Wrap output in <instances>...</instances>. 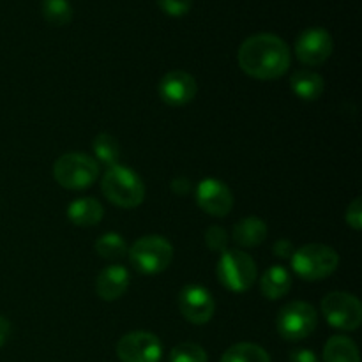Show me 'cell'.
Segmentation results:
<instances>
[{
    "mask_svg": "<svg viewBox=\"0 0 362 362\" xmlns=\"http://www.w3.org/2000/svg\"><path fill=\"white\" fill-rule=\"evenodd\" d=\"M239 67L255 80L271 81L281 78L292 64L288 45L274 34H257L247 37L237 53Z\"/></svg>",
    "mask_w": 362,
    "mask_h": 362,
    "instance_id": "cell-1",
    "label": "cell"
},
{
    "mask_svg": "<svg viewBox=\"0 0 362 362\" xmlns=\"http://www.w3.org/2000/svg\"><path fill=\"white\" fill-rule=\"evenodd\" d=\"M103 194L120 209H134L145 200V184L138 173L124 165L110 166L101 180Z\"/></svg>",
    "mask_w": 362,
    "mask_h": 362,
    "instance_id": "cell-2",
    "label": "cell"
},
{
    "mask_svg": "<svg viewBox=\"0 0 362 362\" xmlns=\"http://www.w3.org/2000/svg\"><path fill=\"white\" fill-rule=\"evenodd\" d=\"M219 283L226 290L244 293L255 285L258 278V269L253 258L243 250H226L219 255L216 267Z\"/></svg>",
    "mask_w": 362,
    "mask_h": 362,
    "instance_id": "cell-3",
    "label": "cell"
},
{
    "mask_svg": "<svg viewBox=\"0 0 362 362\" xmlns=\"http://www.w3.org/2000/svg\"><path fill=\"white\" fill-rule=\"evenodd\" d=\"M292 271L306 281H318L334 274L339 265V255L325 244H306L292 255Z\"/></svg>",
    "mask_w": 362,
    "mask_h": 362,
    "instance_id": "cell-4",
    "label": "cell"
},
{
    "mask_svg": "<svg viewBox=\"0 0 362 362\" xmlns=\"http://www.w3.org/2000/svg\"><path fill=\"white\" fill-rule=\"evenodd\" d=\"M53 177L66 189H87L99 177V163L85 152H67L53 165Z\"/></svg>",
    "mask_w": 362,
    "mask_h": 362,
    "instance_id": "cell-5",
    "label": "cell"
},
{
    "mask_svg": "<svg viewBox=\"0 0 362 362\" xmlns=\"http://www.w3.org/2000/svg\"><path fill=\"white\" fill-rule=\"evenodd\" d=\"M129 262L141 274H159L166 271L173 260V246L161 235L140 237L127 250Z\"/></svg>",
    "mask_w": 362,
    "mask_h": 362,
    "instance_id": "cell-6",
    "label": "cell"
},
{
    "mask_svg": "<svg viewBox=\"0 0 362 362\" xmlns=\"http://www.w3.org/2000/svg\"><path fill=\"white\" fill-rule=\"evenodd\" d=\"M318 313L315 306L304 300H293L279 310L276 329L286 341H300L311 336L317 329Z\"/></svg>",
    "mask_w": 362,
    "mask_h": 362,
    "instance_id": "cell-7",
    "label": "cell"
},
{
    "mask_svg": "<svg viewBox=\"0 0 362 362\" xmlns=\"http://www.w3.org/2000/svg\"><path fill=\"white\" fill-rule=\"evenodd\" d=\"M322 315L331 327L339 331H357L362 322V304L354 293L331 292L322 299Z\"/></svg>",
    "mask_w": 362,
    "mask_h": 362,
    "instance_id": "cell-8",
    "label": "cell"
},
{
    "mask_svg": "<svg viewBox=\"0 0 362 362\" xmlns=\"http://www.w3.org/2000/svg\"><path fill=\"white\" fill-rule=\"evenodd\" d=\"M161 356V339L152 332H127L117 343V357L120 362H159Z\"/></svg>",
    "mask_w": 362,
    "mask_h": 362,
    "instance_id": "cell-9",
    "label": "cell"
},
{
    "mask_svg": "<svg viewBox=\"0 0 362 362\" xmlns=\"http://www.w3.org/2000/svg\"><path fill=\"white\" fill-rule=\"evenodd\" d=\"M334 49L332 35L325 28L313 27L304 30L296 41V55L304 66H322Z\"/></svg>",
    "mask_w": 362,
    "mask_h": 362,
    "instance_id": "cell-10",
    "label": "cell"
},
{
    "mask_svg": "<svg viewBox=\"0 0 362 362\" xmlns=\"http://www.w3.org/2000/svg\"><path fill=\"white\" fill-rule=\"evenodd\" d=\"M179 310L187 322L204 325L214 317L216 300L205 286L187 285L179 293Z\"/></svg>",
    "mask_w": 362,
    "mask_h": 362,
    "instance_id": "cell-11",
    "label": "cell"
},
{
    "mask_svg": "<svg viewBox=\"0 0 362 362\" xmlns=\"http://www.w3.org/2000/svg\"><path fill=\"white\" fill-rule=\"evenodd\" d=\"M197 204L209 216L225 218L233 207V194L223 180L207 177L197 186Z\"/></svg>",
    "mask_w": 362,
    "mask_h": 362,
    "instance_id": "cell-12",
    "label": "cell"
},
{
    "mask_svg": "<svg viewBox=\"0 0 362 362\" xmlns=\"http://www.w3.org/2000/svg\"><path fill=\"white\" fill-rule=\"evenodd\" d=\"M197 80L186 71H170L159 81V98L170 106H186L197 95Z\"/></svg>",
    "mask_w": 362,
    "mask_h": 362,
    "instance_id": "cell-13",
    "label": "cell"
},
{
    "mask_svg": "<svg viewBox=\"0 0 362 362\" xmlns=\"http://www.w3.org/2000/svg\"><path fill=\"white\" fill-rule=\"evenodd\" d=\"M131 283L129 271L122 265H108L99 272L98 279H95V293L99 299L112 303V300L120 299L124 293L127 292Z\"/></svg>",
    "mask_w": 362,
    "mask_h": 362,
    "instance_id": "cell-14",
    "label": "cell"
},
{
    "mask_svg": "<svg viewBox=\"0 0 362 362\" xmlns=\"http://www.w3.org/2000/svg\"><path fill=\"white\" fill-rule=\"evenodd\" d=\"M292 288V274L283 265H271L260 278V292L269 300L285 297Z\"/></svg>",
    "mask_w": 362,
    "mask_h": 362,
    "instance_id": "cell-15",
    "label": "cell"
},
{
    "mask_svg": "<svg viewBox=\"0 0 362 362\" xmlns=\"http://www.w3.org/2000/svg\"><path fill=\"white\" fill-rule=\"evenodd\" d=\"M105 209L95 198H78L67 207V218L73 225L90 228L101 223Z\"/></svg>",
    "mask_w": 362,
    "mask_h": 362,
    "instance_id": "cell-16",
    "label": "cell"
},
{
    "mask_svg": "<svg viewBox=\"0 0 362 362\" xmlns=\"http://www.w3.org/2000/svg\"><path fill=\"white\" fill-rule=\"evenodd\" d=\"M267 223L257 216L243 218L233 226V237L235 244L240 247H257L267 239Z\"/></svg>",
    "mask_w": 362,
    "mask_h": 362,
    "instance_id": "cell-17",
    "label": "cell"
},
{
    "mask_svg": "<svg viewBox=\"0 0 362 362\" xmlns=\"http://www.w3.org/2000/svg\"><path fill=\"white\" fill-rule=\"evenodd\" d=\"M290 88L303 101H317L324 94V78L310 69H299L290 78Z\"/></svg>",
    "mask_w": 362,
    "mask_h": 362,
    "instance_id": "cell-18",
    "label": "cell"
},
{
    "mask_svg": "<svg viewBox=\"0 0 362 362\" xmlns=\"http://www.w3.org/2000/svg\"><path fill=\"white\" fill-rule=\"evenodd\" d=\"M324 362H361L359 349L349 336H332L324 346Z\"/></svg>",
    "mask_w": 362,
    "mask_h": 362,
    "instance_id": "cell-19",
    "label": "cell"
},
{
    "mask_svg": "<svg viewBox=\"0 0 362 362\" xmlns=\"http://www.w3.org/2000/svg\"><path fill=\"white\" fill-rule=\"evenodd\" d=\"M92 151H94V158L98 163H103L110 168V166L119 165L120 158V145L115 136L110 133H99L92 141Z\"/></svg>",
    "mask_w": 362,
    "mask_h": 362,
    "instance_id": "cell-20",
    "label": "cell"
},
{
    "mask_svg": "<svg viewBox=\"0 0 362 362\" xmlns=\"http://www.w3.org/2000/svg\"><path fill=\"white\" fill-rule=\"evenodd\" d=\"M219 362H271V357L260 345L244 341L230 346Z\"/></svg>",
    "mask_w": 362,
    "mask_h": 362,
    "instance_id": "cell-21",
    "label": "cell"
},
{
    "mask_svg": "<svg viewBox=\"0 0 362 362\" xmlns=\"http://www.w3.org/2000/svg\"><path fill=\"white\" fill-rule=\"evenodd\" d=\"M95 253L105 260H119V258L126 257L127 255V244L122 235L115 232L103 233L94 244Z\"/></svg>",
    "mask_w": 362,
    "mask_h": 362,
    "instance_id": "cell-22",
    "label": "cell"
},
{
    "mask_svg": "<svg viewBox=\"0 0 362 362\" xmlns=\"http://www.w3.org/2000/svg\"><path fill=\"white\" fill-rule=\"evenodd\" d=\"M42 16L53 27H66L73 20L69 0H42Z\"/></svg>",
    "mask_w": 362,
    "mask_h": 362,
    "instance_id": "cell-23",
    "label": "cell"
},
{
    "mask_svg": "<svg viewBox=\"0 0 362 362\" xmlns=\"http://www.w3.org/2000/svg\"><path fill=\"white\" fill-rule=\"evenodd\" d=\"M207 352L197 343H179L170 352L168 362H207Z\"/></svg>",
    "mask_w": 362,
    "mask_h": 362,
    "instance_id": "cell-24",
    "label": "cell"
},
{
    "mask_svg": "<svg viewBox=\"0 0 362 362\" xmlns=\"http://www.w3.org/2000/svg\"><path fill=\"white\" fill-rule=\"evenodd\" d=\"M228 233H226V230L221 228V226L212 225L205 230V244H207L209 250L214 251V253L221 255L223 251L228 250Z\"/></svg>",
    "mask_w": 362,
    "mask_h": 362,
    "instance_id": "cell-25",
    "label": "cell"
},
{
    "mask_svg": "<svg viewBox=\"0 0 362 362\" xmlns=\"http://www.w3.org/2000/svg\"><path fill=\"white\" fill-rule=\"evenodd\" d=\"M158 6L168 16L179 18L189 13V9L193 7V0H158Z\"/></svg>",
    "mask_w": 362,
    "mask_h": 362,
    "instance_id": "cell-26",
    "label": "cell"
},
{
    "mask_svg": "<svg viewBox=\"0 0 362 362\" xmlns=\"http://www.w3.org/2000/svg\"><path fill=\"white\" fill-rule=\"evenodd\" d=\"M345 219L349 223L350 228L354 230H362V200L361 198H356L352 204L346 207Z\"/></svg>",
    "mask_w": 362,
    "mask_h": 362,
    "instance_id": "cell-27",
    "label": "cell"
},
{
    "mask_svg": "<svg viewBox=\"0 0 362 362\" xmlns=\"http://www.w3.org/2000/svg\"><path fill=\"white\" fill-rule=\"evenodd\" d=\"M272 251H274L276 257L283 258V260H290L292 255L296 253V247H293V244L288 239H279L272 244Z\"/></svg>",
    "mask_w": 362,
    "mask_h": 362,
    "instance_id": "cell-28",
    "label": "cell"
},
{
    "mask_svg": "<svg viewBox=\"0 0 362 362\" xmlns=\"http://www.w3.org/2000/svg\"><path fill=\"white\" fill-rule=\"evenodd\" d=\"M170 189L175 194H179V197H187L191 189H193V186H191V180L187 177H175L170 182Z\"/></svg>",
    "mask_w": 362,
    "mask_h": 362,
    "instance_id": "cell-29",
    "label": "cell"
},
{
    "mask_svg": "<svg viewBox=\"0 0 362 362\" xmlns=\"http://www.w3.org/2000/svg\"><path fill=\"white\" fill-rule=\"evenodd\" d=\"M290 362H320L317 354L310 349H297L290 352Z\"/></svg>",
    "mask_w": 362,
    "mask_h": 362,
    "instance_id": "cell-30",
    "label": "cell"
},
{
    "mask_svg": "<svg viewBox=\"0 0 362 362\" xmlns=\"http://www.w3.org/2000/svg\"><path fill=\"white\" fill-rule=\"evenodd\" d=\"M9 336H11L9 320H7V318H4L2 315H0V349L6 345V341L9 339Z\"/></svg>",
    "mask_w": 362,
    "mask_h": 362,
    "instance_id": "cell-31",
    "label": "cell"
}]
</instances>
